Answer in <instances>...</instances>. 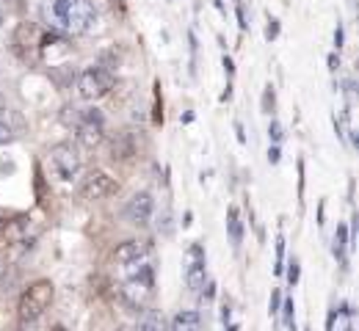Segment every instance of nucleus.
Returning <instances> with one entry per match:
<instances>
[{
  "label": "nucleus",
  "mask_w": 359,
  "mask_h": 331,
  "mask_svg": "<svg viewBox=\"0 0 359 331\" xmlns=\"http://www.w3.org/2000/svg\"><path fill=\"white\" fill-rule=\"evenodd\" d=\"M282 257H285V237H276V274L282 271Z\"/></svg>",
  "instance_id": "obj_19"
},
{
  "label": "nucleus",
  "mask_w": 359,
  "mask_h": 331,
  "mask_svg": "<svg viewBox=\"0 0 359 331\" xmlns=\"http://www.w3.org/2000/svg\"><path fill=\"white\" fill-rule=\"evenodd\" d=\"M287 282H290V284L299 282V260H296V257L290 260V268H287Z\"/></svg>",
  "instance_id": "obj_20"
},
{
  "label": "nucleus",
  "mask_w": 359,
  "mask_h": 331,
  "mask_svg": "<svg viewBox=\"0 0 359 331\" xmlns=\"http://www.w3.org/2000/svg\"><path fill=\"white\" fill-rule=\"evenodd\" d=\"M105 139V119L100 111H86L81 119H78V141L86 149L100 146Z\"/></svg>",
  "instance_id": "obj_7"
},
{
  "label": "nucleus",
  "mask_w": 359,
  "mask_h": 331,
  "mask_svg": "<svg viewBox=\"0 0 359 331\" xmlns=\"http://www.w3.org/2000/svg\"><path fill=\"white\" fill-rule=\"evenodd\" d=\"M226 232H229L232 246H241V240H243V224H241V213H238V207H229V216H226Z\"/></svg>",
  "instance_id": "obj_13"
},
{
  "label": "nucleus",
  "mask_w": 359,
  "mask_h": 331,
  "mask_svg": "<svg viewBox=\"0 0 359 331\" xmlns=\"http://www.w3.org/2000/svg\"><path fill=\"white\" fill-rule=\"evenodd\" d=\"M122 295H125V301L135 307V309H144L149 301H152V295H155V279H152V268L141 260L138 262V274H133L125 287H122Z\"/></svg>",
  "instance_id": "obj_3"
},
{
  "label": "nucleus",
  "mask_w": 359,
  "mask_h": 331,
  "mask_svg": "<svg viewBox=\"0 0 359 331\" xmlns=\"http://www.w3.org/2000/svg\"><path fill=\"white\" fill-rule=\"evenodd\" d=\"M42 20L53 31H61L69 36H83V34L94 31L97 11H94L91 0H45Z\"/></svg>",
  "instance_id": "obj_1"
},
{
  "label": "nucleus",
  "mask_w": 359,
  "mask_h": 331,
  "mask_svg": "<svg viewBox=\"0 0 359 331\" xmlns=\"http://www.w3.org/2000/svg\"><path fill=\"white\" fill-rule=\"evenodd\" d=\"M269 163H279V146L276 143L269 149Z\"/></svg>",
  "instance_id": "obj_24"
},
{
  "label": "nucleus",
  "mask_w": 359,
  "mask_h": 331,
  "mask_svg": "<svg viewBox=\"0 0 359 331\" xmlns=\"http://www.w3.org/2000/svg\"><path fill=\"white\" fill-rule=\"evenodd\" d=\"M78 193H81V199H86V202H102V199H111V196L119 193V183H116L108 171L94 169V171H89V174L81 180Z\"/></svg>",
  "instance_id": "obj_6"
},
{
  "label": "nucleus",
  "mask_w": 359,
  "mask_h": 331,
  "mask_svg": "<svg viewBox=\"0 0 359 331\" xmlns=\"http://www.w3.org/2000/svg\"><path fill=\"white\" fill-rule=\"evenodd\" d=\"M172 331H205V326H202V315L194 312V309L180 312L177 318L172 321Z\"/></svg>",
  "instance_id": "obj_11"
},
{
  "label": "nucleus",
  "mask_w": 359,
  "mask_h": 331,
  "mask_svg": "<svg viewBox=\"0 0 359 331\" xmlns=\"http://www.w3.org/2000/svg\"><path fill=\"white\" fill-rule=\"evenodd\" d=\"M11 141H14V130H11L8 122L0 119V146H6V143H11Z\"/></svg>",
  "instance_id": "obj_17"
},
{
  "label": "nucleus",
  "mask_w": 359,
  "mask_h": 331,
  "mask_svg": "<svg viewBox=\"0 0 359 331\" xmlns=\"http://www.w3.org/2000/svg\"><path fill=\"white\" fill-rule=\"evenodd\" d=\"M152 213H155V199H152L149 190H138L125 204V218L133 227H147L152 221Z\"/></svg>",
  "instance_id": "obj_8"
},
{
  "label": "nucleus",
  "mask_w": 359,
  "mask_h": 331,
  "mask_svg": "<svg viewBox=\"0 0 359 331\" xmlns=\"http://www.w3.org/2000/svg\"><path fill=\"white\" fill-rule=\"evenodd\" d=\"M133 155H135L133 139H130L128 133H119V136L114 139V143H111V157H114V160H130Z\"/></svg>",
  "instance_id": "obj_12"
},
{
  "label": "nucleus",
  "mask_w": 359,
  "mask_h": 331,
  "mask_svg": "<svg viewBox=\"0 0 359 331\" xmlns=\"http://www.w3.org/2000/svg\"><path fill=\"white\" fill-rule=\"evenodd\" d=\"M135 331H163V315L155 312V309H147L144 318L138 321Z\"/></svg>",
  "instance_id": "obj_14"
},
{
  "label": "nucleus",
  "mask_w": 359,
  "mask_h": 331,
  "mask_svg": "<svg viewBox=\"0 0 359 331\" xmlns=\"http://www.w3.org/2000/svg\"><path fill=\"white\" fill-rule=\"evenodd\" d=\"M0 25H3V11H0Z\"/></svg>",
  "instance_id": "obj_28"
},
{
  "label": "nucleus",
  "mask_w": 359,
  "mask_h": 331,
  "mask_svg": "<svg viewBox=\"0 0 359 331\" xmlns=\"http://www.w3.org/2000/svg\"><path fill=\"white\" fill-rule=\"evenodd\" d=\"M346 248H348V230H346V227H337V230H334L332 251H334L337 260H346Z\"/></svg>",
  "instance_id": "obj_15"
},
{
  "label": "nucleus",
  "mask_w": 359,
  "mask_h": 331,
  "mask_svg": "<svg viewBox=\"0 0 359 331\" xmlns=\"http://www.w3.org/2000/svg\"><path fill=\"white\" fill-rule=\"evenodd\" d=\"M226 331H238V326H229V329H226Z\"/></svg>",
  "instance_id": "obj_27"
},
{
  "label": "nucleus",
  "mask_w": 359,
  "mask_h": 331,
  "mask_svg": "<svg viewBox=\"0 0 359 331\" xmlns=\"http://www.w3.org/2000/svg\"><path fill=\"white\" fill-rule=\"evenodd\" d=\"M50 163L55 169V174L64 180V183H75L83 171V163H81V155L72 143H55L50 149Z\"/></svg>",
  "instance_id": "obj_5"
},
{
  "label": "nucleus",
  "mask_w": 359,
  "mask_h": 331,
  "mask_svg": "<svg viewBox=\"0 0 359 331\" xmlns=\"http://www.w3.org/2000/svg\"><path fill=\"white\" fill-rule=\"evenodd\" d=\"M114 89V75L102 66H89L78 78V97L86 102H97Z\"/></svg>",
  "instance_id": "obj_4"
},
{
  "label": "nucleus",
  "mask_w": 359,
  "mask_h": 331,
  "mask_svg": "<svg viewBox=\"0 0 359 331\" xmlns=\"http://www.w3.org/2000/svg\"><path fill=\"white\" fill-rule=\"evenodd\" d=\"M3 105H6V102H3V94H0V111H3Z\"/></svg>",
  "instance_id": "obj_26"
},
{
  "label": "nucleus",
  "mask_w": 359,
  "mask_h": 331,
  "mask_svg": "<svg viewBox=\"0 0 359 331\" xmlns=\"http://www.w3.org/2000/svg\"><path fill=\"white\" fill-rule=\"evenodd\" d=\"M53 298H55V287H53L50 279H39V282L28 284V287L22 290L20 307H17V309H20V321H22V323H36L47 309H50Z\"/></svg>",
  "instance_id": "obj_2"
},
{
  "label": "nucleus",
  "mask_w": 359,
  "mask_h": 331,
  "mask_svg": "<svg viewBox=\"0 0 359 331\" xmlns=\"http://www.w3.org/2000/svg\"><path fill=\"white\" fill-rule=\"evenodd\" d=\"M273 102H276V97H273V86H266V92H263V111H266V113L273 111Z\"/></svg>",
  "instance_id": "obj_18"
},
{
  "label": "nucleus",
  "mask_w": 359,
  "mask_h": 331,
  "mask_svg": "<svg viewBox=\"0 0 359 331\" xmlns=\"http://www.w3.org/2000/svg\"><path fill=\"white\" fill-rule=\"evenodd\" d=\"M144 257H147V246L138 243V240H125V243H119L116 251H114V260H116L119 265H133V262L144 260Z\"/></svg>",
  "instance_id": "obj_10"
},
{
  "label": "nucleus",
  "mask_w": 359,
  "mask_h": 331,
  "mask_svg": "<svg viewBox=\"0 0 359 331\" xmlns=\"http://www.w3.org/2000/svg\"><path fill=\"white\" fill-rule=\"evenodd\" d=\"M279 307H282V295H279V293H273V295H271V315H276V312H279Z\"/></svg>",
  "instance_id": "obj_23"
},
{
  "label": "nucleus",
  "mask_w": 359,
  "mask_h": 331,
  "mask_svg": "<svg viewBox=\"0 0 359 331\" xmlns=\"http://www.w3.org/2000/svg\"><path fill=\"white\" fill-rule=\"evenodd\" d=\"M276 36H279V22H276V20H269V28H266V39H276Z\"/></svg>",
  "instance_id": "obj_22"
},
{
  "label": "nucleus",
  "mask_w": 359,
  "mask_h": 331,
  "mask_svg": "<svg viewBox=\"0 0 359 331\" xmlns=\"http://www.w3.org/2000/svg\"><path fill=\"white\" fill-rule=\"evenodd\" d=\"M269 136H271V141H273V143H279V141H282V125H279V122H271Z\"/></svg>",
  "instance_id": "obj_21"
},
{
  "label": "nucleus",
  "mask_w": 359,
  "mask_h": 331,
  "mask_svg": "<svg viewBox=\"0 0 359 331\" xmlns=\"http://www.w3.org/2000/svg\"><path fill=\"white\" fill-rule=\"evenodd\" d=\"M334 45H337V50L343 48V25H337V31H334Z\"/></svg>",
  "instance_id": "obj_25"
},
{
  "label": "nucleus",
  "mask_w": 359,
  "mask_h": 331,
  "mask_svg": "<svg viewBox=\"0 0 359 331\" xmlns=\"http://www.w3.org/2000/svg\"><path fill=\"white\" fill-rule=\"evenodd\" d=\"M208 276V265H205V248L199 243H194L188 248V262H185V282L191 290H199Z\"/></svg>",
  "instance_id": "obj_9"
},
{
  "label": "nucleus",
  "mask_w": 359,
  "mask_h": 331,
  "mask_svg": "<svg viewBox=\"0 0 359 331\" xmlns=\"http://www.w3.org/2000/svg\"><path fill=\"white\" fill-rule=\"evenodd\" d=\"M158 230H161L163 235H172V232H175V224H172V213H169V210H163V216L158 218Z\"/></svg>",
  "instance_id": "obj_16"
}]
</instances>
